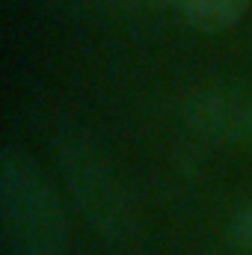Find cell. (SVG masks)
<instances>
[{
  "label": "cell",
  "mask_w": 252,
  "mask_h": 255,
  "mask_svg": "<svg viewBox=\"0 0 252 255\" xmlns=\"http://www.w3.org/2000/svg\"><path fill=\"white\" fill-rule=\"evenodd\" d=\"M113 3H122V6L136 9V6H160V3H169V0H113Z\"/></svg>",
  "instance_id": "8992f818"
},
{
  "label": "cell",
  "mask_w": 252,
  "mask_h": 255,
  "mask_svg": "<svg viewBox=\"0 0 252 255\" xmlns=\"http://www.w3.org/2000/svg\"><path fill=\"white\" fill-rule=\"evenodd\" d=\"M3 238L15 255H65V217L39 166L18 148L0 154Z\"/></svg>",
  "instance_id": "6da1fadb"
},
{
  "label": "cell",
  "mask_w": 252,
  "mask_h": 255,
  "mask_svg": "<svg viewBox=\"0 0 252 255\" xmlns=\"http://www.w3.org/2000/svg\"><path fill=\"white\" fill-rule=\"evenodd\" d=\"M187 125L214 142L252 148V92L241 86H205L184 101Z\"/></svg>",
  "instance_id": "3957f363"
},
{
  "label": "cell",
  "mask_w": 252,
  "mask_h": 255,
  "mask_svg": "<svg viewBox=\"0 0 252 255\" xmlns=\"http://www.w3.org/2000/svg\"><path fill=\"white\" fill-rule=\"evenodd\" d=\"M190 27L202 33H223L244 21L252 0H169Z\"/></svg>",
  "instance_id": "277c9868"
},
{
  "label": "cell",
  "mask_w": 252,
  "mask_h": 255,
  "mask_svg": "<svg viewBox=\"0 0 252 255\" xmlns=\"http://www.w3.org/2000/svg\"><path fill=\"white\" fill-rule=\"evenodd\" d=\"M57 163L89 226L110 241H127L136 229V211L104 148L86 130L65 128L57 136Z\"/></svg>",
  "instance_id": "7a4b0ae2"
},
{
  "label": "cell",
  "mask_w": 252,
  "mask_h": 255,
  "mask_svg": "<svg viewBox=\"0 0 252 255\" xmlns=\"http://www.w3.org/2000/svg\"><path fill=\"white\" fill-rule=\"evenodd\" d=\"M229 238H232V244H235L238 250L252 253V205L241 208V211L232 217V223H229Z\"/></svg>",
  "instance_id": "5b68a950"
}]
</instances>
